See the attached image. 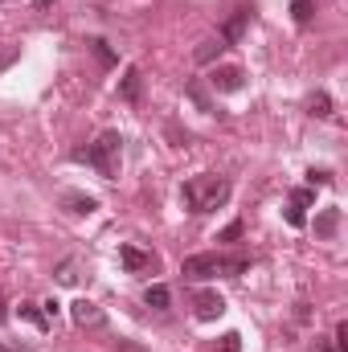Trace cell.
Segmentation results:
<instances>
[{
	"instance_id": "21",
	"label": "cell",
	"mask_w": 348,
	"mask_h": 352,
	"mask_svg": "<svg viewBox=\"0 0 348 352\" xmlns=\"http://www.w3.org/2000/svg\"><path fill=\"white\" fill-rule=\"evenodd\" d=\"M188 94H193V98H197V107H201V111H213V107H209V98H205V90L197 87V82H193V87H188Z\"/></svg>"
},
{
	"instance_id": "3",
	"label": "cell",
	"mask_w": 348,
	"mask_h": 352,
	"mask_svg": "<svg viewBox=\"0 0 348 352\" xmlns=\"http://www.w3.org/2000/svg\"><path fill=\"white\" fill-rule=\"evenodd\" d=\"M238 270H246V258H221V254H213V250L188 254V258L180 263V274H184V278H217V274H238Z\"/></svg>"
},
{
	"instance_id": "25",
	"label": "cell",
	"mask_w": 348,
	"mask_h": 352,
	"mask_svg": "<svg viewBox=\"0 0 348 352\" xmlns=\"http://www.w3.org/2000/svg\"><path fill=\"white\" fill-rule=\"evenodd\" d=\"M307 180H312V184H328L332 176H328V173H316V168H312V173H307Z\"/></svg>"
},
{
	"instance_id": "7",
	"label": "cell",
	"mask_w": 348,
	"mask_h": 352,
	"mask_svg": "<svg viewBox=\"0 0 348 352\" xmlns=\"http://www.w3.org/2000/svg\"><path fill=\"white\" fill-rule=\"evenodd\" d=\"M246 21H250V8H238V12H234V16L226 21V29H221L217 37H221L226 45H238V41L246 37Z\"/></svg>"
},
{
	"instance_id": "20",
	"label": "cell",
	"mask_w": 348,
	"mask_h": 352,
	"mask_svg": "<svg viewBox=\"0 0 348 352\" xmlns=\"http://www.w3.org/2000/svg\"><path fill=\"white\" fill-rule=\"evenodd\" d=\"M291 201H295V205H303V209H307V205H312V201H316V192H312V188H295V192H291Z\"/></svg>"
},
{
	"instance_id": "14",
	"label": "cell",
	"mask_w": 348,
	"mask_h": 352,
	"mask_svg": "<svg viewBox=\"0 0 348 352\" xmlns=\"http://www.w3.org/2000/svg\"><path fill=\"white\" fill-rule=\"evenodd\" d=\"M21 320H29V324H37V328H50V320H45V311H41V303H21Z\"/></svg>"
},
{
	"instance_id": "16",
	"label": "cell",
	"mask_w": 348,
	"mask_h": 352,
	"mask_svg": "<svg viewBox=\"0 0 348 352\" xmlns=\"http://www.w3.org/2000/svg\"><path fill=\"white\" fill-rule=\"evenodd\" d=\"M312 115H320V119H328L332 115V98L320 90V94H312Z\"/></svg>"
},
{
	"instance_id": "19",
	"label": "cell",
	"mask_w": 348,
	"mask_h": 352,
	"mask_svg": "<svg viewBox=\"0 0 348 352\" xmlns=\"http://www.w3.org/2000/svg\"><path fill=\"white\" fill-rule=\"evenodd\" d=\"M221 352H242V336L238 332H226L221 336Z\"/></svg>"
},
{
	"instance_id": "29",
	"label": "cell",
	"mask_w": 348,
	"mask_h": 352,
	"mask_svg": "<svg viewBox=\"0 0 348 352\" xmlns=\"http://www.w3.org/2000/svg\"><path fill=\"white\" fill-rule=\"evenodd\" d=\"M0 352H8V349H4V344H0Z\"/></svg>"
},
{
	"instance_id": "1",
	"label": "cell",
	"mask_w": 348,
	"mask_h": 352,
	"mask_svg": "<svg viewBox=\"0 0 348 352\" xmlns=\"http://www.w3.org/2000/svg\"><path fill=\"white\" fill-rule=\"evenodd\" d=\"M180 197H184V205H188L193 213H209V209H217V205L230 201V180L197 176V180H188V184L180 188Z\"/></svg>"
},
{
	"instance_id": "5",
	"label": "cell",
	"mask_w": 348,
	"mask_h": 352,
	"mask_svg": "<svg viewBox=\"0 0 348 352\" xmlns=\"http://www.w3.org/2000/svg\"><path fill=\"white\" fill-rule=\"evenodd\" d=\"M193 307H197V320H217L226 316V299L217 291H197L193 295Z\"/></svg>"
},
{
	"instance_id": "18",
	"label": "cell",
	"mask_w": 348,
	"mask_h": 352,
	"mask_svg": "<svg viewBox=\"0 0 348 352\" xmlns=\"http://www.w3.org/2000/svg\"><path fill=\"white\" fill-rule=\"evenodd\" d=\"M238 238H242V221H230V226L217 234V242H238Z\"/></svg>"
},
{
	"instance_id": "24",
	"label": "cell",
	"mask_w": 348,
	"mask_h": 352,
	"mask_svg": "<svg viewBox=\"0 0 348 352\" xmlns=\"http://www.w3.org/2000/svg\"><path fill=\"white\" fill-rule=\"evenodd\" d=\"M58 278H62V283H74L78 274H74V266H70V263H62V274H58Z\"/></svg>"
},
{
	"instance_id": "22",
	"label": "cell",
	"mask_w": 348,
	"mask_h": 352,
	"mask_svg": "<svg viewBox=\"0 0 348 352\" xmlns=\"http://www.w3.org/2000/svg\"><path fill=\"white\" fill-rule=\"evenodd\" d=\"M336 349L348 352V324H336Z\"/></svg>"
},
{
	"instance_id": "15",
	"label": "cell",
	"mask_w": 348,
	"mask_h": 352,
	"mask_svg": "<svg viewBox=\"0 0 348 352\" xmlns=\"http://www.w3.org/2000/svg\"><path fill=\"white\" fill-rule=\"evenodd\" d=\"M312 12H316V0H291V16H295L299 25H307Z\"/></svg>"
},
{
	"instance_id": "8",
	"label": "cell",
	"mask_w": 348,
	"mask_h": 352,
	"mask_svg": "<svg viewBox=\"0 0 348 352\" xmlns=\"http://www.w3.org/2000/svg\"><path fill=\"white\" fill-rule=\"evenodd\" d=\"M119 263L127 266V270H148V266H156V258L144 254V250H135V246H119Z\"/></svg>"
},
{
	"instance_id": "27",
	"label": "cell",
	"mask_w": 348,
	"mask_h": 352,
	"mask_svg": "<svg viewBox=\"0 0 348 352\" xmlns=\"http://www.w3.org/2000/svg\"><path fill=\"white\" fill-rule=\"evenodd\" d=\"M320 352H340V349H332V344H320Z\"/></svg>"
},
{
	"instance_id": "13",
	"label": "cell",
	"mask_w": 348,
	"mask_h": 352,
	"mask_svg": "<svg viewBox=\"0 0 348 352\" xmlns=\"http://www.w3.org/2000/svg\"><path fill=\"white\" fill-rule=\"evenodd\" d=\"M140 90H144V78H140V70H127V74H123V82H119V94H123L127 102H135V98H140Z\"/></svg>"
},
{
	"instance_id": "11",
	"label": "cell",
	"mask_w": 348,
	"mask_h": 352,
	"mask_svg": "<svg viewBox=\"0 0 348 352\" xmlns=\"http://www.w3.org/2000/svg\"><path fill=\"white\" fill-rule=\"evenodd\" d=\"M221 50H226V41H221V37H205V41L193 50V62H201V66H205V62H213Z\"/></svg>"
},
{
	"instance_id": "23",
	"label": "cell",
	"mask_w": 348,
	"mask_h": 352,
	"mask_svg": "<svg viewBox=\"0 0 348 352\" xmlns=\"http://www.w3.org/2000/svg\"><path fill=\"white\" fill-rule=\"evenodd\" d=\"M94 54H98V58H102V62H107V66H111V62H115V58H111V50H107V41H94Z\"/></svg>"
},
{
	"instance_id": "28",
	"label": "cell",
	"mask_w": 348,
	"mask_h": 352,
	"mask_svg": "<svg viewBox=\"0 0 348 352\" xmlns=\"http://www.w3.org/2000/svg\"><path fill=\"white\" fill-rule=\"evenodd\" d=\"M50 4H54V0H37V8H50Z\"/></svg>"
},
{
	"instance_id": "17",
	"label": "cell",
	"mask_w": 348,
	"mask_h": 352,
	"mask_svg": "<svg viewBox=\"0 0 348 352\" xmlns=\"http://www.w3.org/2000/svg\"><path fill=\"white\" fill-rule=\"evenodd\" d=\"M287 221H291V226L299 230V226L307 221V213H303V205H295V201H291V205H287Z\"/></svg>"
},
{
	"instance_id": "10",
	"label": "cell",
	"mask_w": 348,
	"mask_h": 352,
	"mask_svg": "<svg viewBox=\"0 0 348 352\" xmlns=\"http://www.w3.org/2000/svg\"><path fill=\"white\" fill-rule=\"evenodd\" d=\"M336 230H340V209H320L316 213V234L320 238H332Z\"/></svg>"
},
{
	"instance_id": "26",
	"label": "cell",
	"mask_w": 348,
	"mask_h": 352,
	"mask_svg": "<svg viewBox=\"0 0 348 352\" xmlns=\"http://www.w3.org/2000/svg\"><path fill=\"white\" fill-rule=\"evenodd\" d=\"M8 320V303H4V295H0V324Z\"/></svg>"
},
{
	"instance_id": "4",
	"label": "cell",
	"mask_w": 348,
	"mask_h": 352,
	"mask_svg": "<svg viewBox=\"0 0 348 352\" xmlns=\"http://www.w3.org/2000/svg\"><path fill=\"white\" fill-rule=\"evenodd\" d=\"M70 320H74L78 328H102V324H107V311H102L98 303H90V299H74V303H70Z\"/></svg>"
},
{
	"instance_id": "6",
	"label": "cell",
	"mask_w": 348,
	"mask_h": 352,
	"mask_svg": "<svg viewBox=\"0 0 348 352\" xmlns=\"http://www.w3.org/2000/svg\"><path fill=\"white\" fill-rule=\"evenodd\" d=\"M209 82H213V90H221V94H234V90H242V70L238 66H217L209 74Z\"/></svg>"
},
{
	"instance_id": "2",
	"label": "cell",
	"mask_w": 348,
	"mask_h": 352,
	"mask_svg": "<svg viewBox=\"0 0 348 352\" xmlns=\"http://www.w3.org/2000/svg\"><path fill=\"white\" fill-rule=\"evenodd\" d=\"M119 156H123V135H119V131H102V135L90 144V152H78V160L94 164L102 180H115V176H119Z\"/></svg>"
},
{
	"instance_id": "9",
	"label": "cell",
	"mask_w": 348,
	"mask_h": 352,
	"mask_svg": "<svg viewBox=\"0 0 348 352\" xmlns=\"http://www.w3.org/2000/svg\"><path fill=\"white\" fill-rule=\"evenodd\" d=\"M62 205H66L70 213H78V217H90V213L98 209V201H94V197H83V192H66Z\"/></svg>"
},
{
	"instance_id": "12",
	"label": "cell",
	"mask_w": 348,
	"mask_h": 352,
	"mask_svg": "<svg viewBox=\"0 0 348 352\" xmlns=\"http://www.w3.org/2000/svg\"><path fill=\"white\" fill-rule=\"evenodd\" d=\"M144 303H148L152 311H168V303H173V291L156 283V287H148V291H144Z\"/></svg>"
}]
</instances>
